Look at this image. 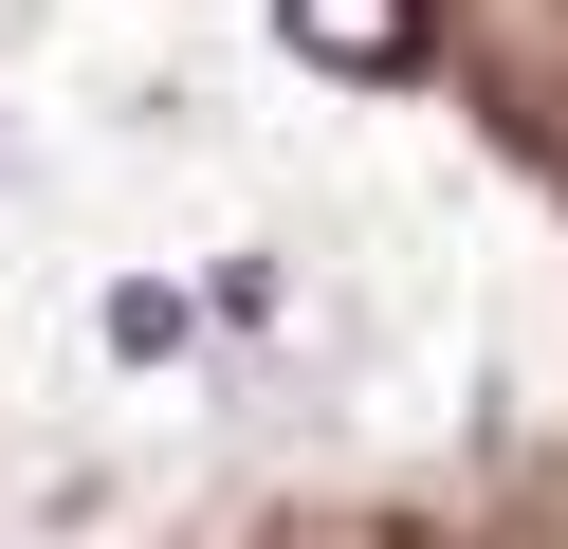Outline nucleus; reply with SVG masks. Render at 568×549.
<instances>
[{
	"label": "nucleus",
	"instance_id": "obj_1",
	"mask_svg": "<svg viewBox=\"0 0 568 549\" xmlns=\"http://www.w3.org/2000/svg\"><path fill=\"white\" fill-rule=\"evenodd\" d=\"M275 37L331 55V73H404L422 55V0H275Z\"/></svg>",
	"mask_w": 568,
	"mask_h": 549
},
{
	"label": "nucleus",
	"instance_id": "obj_2",
	"mask_svg": "<svg viewBox=\"0 0 568 549\" xmlns=\"http://www.w3.org/2000/svg\"><path fill=\"white\" fill-rule=\"evenodd\" d=\"M111 348H129V366H165V348H184V293L129 275V293H111Z\"/></svg>",
	"mask_w": 568,
	"mask_h": 549
}]
</instances>
